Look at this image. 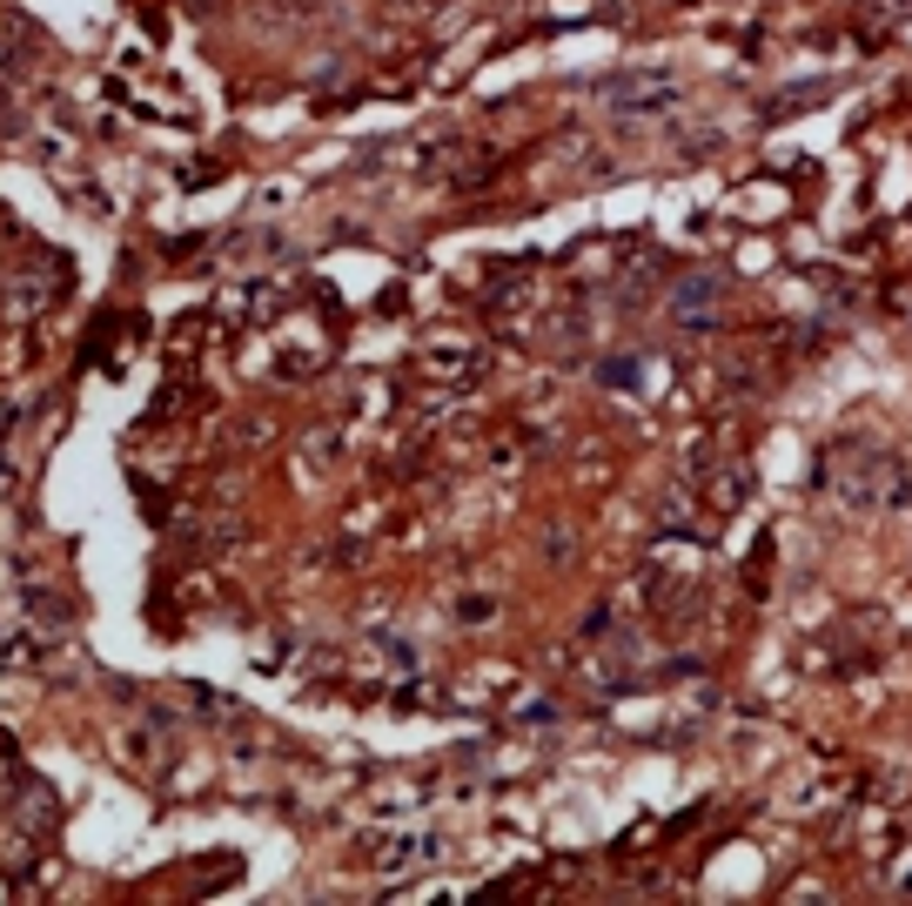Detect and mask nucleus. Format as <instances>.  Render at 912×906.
Segmentation results:
<instances>
[{
    "instance_id": "f257e3e1",
    "label": "nucleus",
    "mask_w": 912,
    "mask_h": 906,
    "mask_svg": "<svg viewBox=\"0 0 912 906\" xmlns=\"http://www.w3.org/2000/svg\"><path fill=\"white\" fill-rule=\"evenodd\" d=\"M604 101H617V114H658L664 101H678L671 74H604Z\"/></svg>"
},
{
    "instance_id": "f03ea898",
    "label": "nucleus",
    "mask_w": 912,
    "mask_h": 906,
    "mask_svg": "<svg viewBox=\"0 0 912 906\" xmlns=\"http://www.w3.org/2000/svg\"><path fill=\"white\" fill-rule=\"evenodd\" d=\"M719 302H725L719 275H685V283L671 289V323H678V330H711V323H719Z\"/></svg>"
},
{
    "instance_id": "7ed1b4c3",
    "label": "nucleus",
    "mask_w": 912,
    "mask_h": 906,
    "mask_svg": "<svg viewBox=\"0 0 912 906\" xmlns=\"http://www.w3.org/2000/svg\"><path fill=\"white\" fill-rule=\"evenodd\" d=\"M604 383H611V389H638V383H645V363H638V357H617V363H604Z\"/></svg>"
}]
</instances>
